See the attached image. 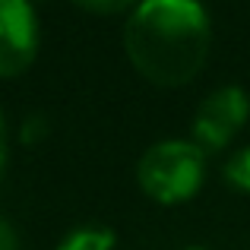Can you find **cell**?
<instances>
[{
	"label": "cell",
	"mask_w": 250,
	"mask_h": 250,
	"mask_svg": "<svg viewBox=\"0 0 250 250\" xmlns=\"http://www.w3.org/2000/svg\"><path fill=\"white\" fill-rule=\"evenodd\" d=\"M250 117V98L241 85H219L203 98L193 117V143L203 152H219L238 136Z\"/></svg>",
	"instance_id": "obj_3"
},
{
	"label": "cell",
	"mask_w": 250,
	"mask_h": 250,
	"mask_svg": "<svg viewBox=\"0 0 250 250\" xmlns=\"http://www.w3.org/2000/svg\"><path fill=\"white\" fill-rule=\"evenodd\" d=\"M212 42L200 0H140L124 29V48L143 80L174 89L203 70Z\"/></svg>",
	"instance_id": "obj_1"
},
{
	"label": "cell",
	"mask_w": 250,
	"mask_h": 250,
	"mask_svg": "<svg viewBox=\"0 0 250 250\" xmlns=\"http://www.w3.org/2000/svg\"><path fill=\"white\" fill-rule=\"evenodd\" d=\"M3 165H6V121L0 114V174H3Z\"/></svg>",
	"instance_id": "obj_9"
},
{
	"label": "cell",
	"mask_w": 250,
	"mask_h": 250,
	"mask_svg": "<svg viewBox=\"0 0 250 250\" xmlns=\"http://www.w3.org/2000/svg\"><path fill=\"white\" fill-rule=\"evenodd\" d=\"M76 6H83V10L89 13H102V16H111V13H121V10H130L133 3H140V0H73Z\"/></svg>",
	"instance_id": "obj_7"
},
{
	"label": "cell",
	"mask_w": 250,
	"mask_h": 250,
	"mask_svg": "<svg viewBox=\"0 0 250 250\" xmlns=\"http://www.w3.org/2000/svg\"><path fill=\"white\" fill-rule=\"evenodd\" d=\"M38 54V16L29 0H0V76H19Z\"/></svg>",
	"instance_id": "obj_4"
},
{
	"label": "cell",
	"mask_w": 250,
	"mask_h": 250,
	"mask_svg": "<svg viewBox=\"0 0 250 250\" xmlns=\"http://www.w3.org/2000/svg\"><path fill=\"white\" fill-rule=\"evenodd\" d=\"M225 181L241 193H250V146L238 149L231 159L225 162Z\"/></svg>",
	"instance_id": "obj_6"
},
{
	"label": "cell",
	"mask_w": 250,
	"mask_h": 250,
	"mask_svg": "<svg viewBox=\"0 0 250 250\" xmlns=\"http://www.w3.org/2000/svg\"><path fill=\"white\" fill-rule=\"evenodd\" d=\"M57 250H114V231L104 225H83L73 228L57 244Z\"/></svg>",
	"instance_id": "obj_5"
},
{
	"label": "cell",
	"mask_w": 250,
	"mask_h": 250,
	"mask_svg": "<svg viewBox=\"0 0 250 250\" xmlns=\"http://www.w3.org/2000/svg\"><path fill=\"white\" fill-rule=\"evenodd\" d=\"M206 177V155L196 143L187 140H165L143 152L136 165V181L149 200L162 206L184 203L203 187Z\"/></svg>",
	"instance_id": "obj_2"
},
{
	"label": "cell",
	"mask_w": 250,
	"mask_h": 250,
	"mask_svg": "<svg viewBox=\"0 0 250 250\" xmlns=\"http://www.w3.org/2000/svg\"><path fill=\"white\" fill-rule=\"evenodd\" d=\"M0 250H19V234L3 215H0Z\"/></svg>",
	"instance_id": "obj_8"
},
{
	"label": "cell",
	"mask_w": 250,
	"mask_h": 250,
	"mask_svg": "<svg viewBox=\"0 0 250 250\" xmlns=\"http://www.w3.org/2000/svg\"><path fill=\"white\" fill-rule=\"evenodd\" d=\"M184 250H206V247H200V244H190V247H184Z\"/></svg>",
	"instance_id": "obj_10"
}]
</instances>
